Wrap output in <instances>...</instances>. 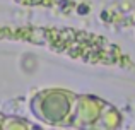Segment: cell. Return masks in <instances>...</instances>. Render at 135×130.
<instances>
[{"label": "cell", "mask_w": 135, "mask_h": 130, "mask_svg": "<svg viewBox=\"0 0 135 130\" xmlns=\"http://www.w3.org/2000/svg\"><path fill=\"white\" fill-rule=\"evenodd\" d=\"M122 113L111 103L92 94H77L70 127L77 130H120Z\"/></svg>", "instance_id": "6da1fadb"}, {"label": "cell", "mask_w": 135, "mask_h": 130, "mask_svg": "<svg viewBox=\"0 0 135 130\" xmlns=\"http://www.w3.org/2000/svg\"><path fill=\"white\" fill-rule=\"evenodd\" d=\"M77 93L67 89H46L34 96L33 113L45 123L55 127H70L75 110Z\"/></svg>", "instance_id": "7a4b0ae2"}]
</instances>
